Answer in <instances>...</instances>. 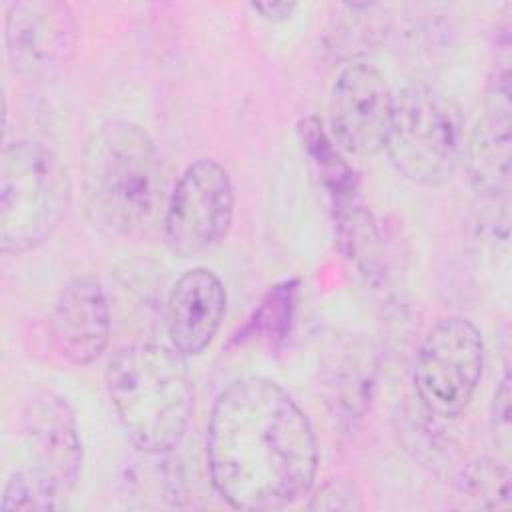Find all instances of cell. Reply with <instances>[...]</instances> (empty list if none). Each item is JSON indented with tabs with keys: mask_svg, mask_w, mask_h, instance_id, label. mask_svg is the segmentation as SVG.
Masks as SVG:
<instances>
[{
	"mask_svg": "<svg viewBox=\"0 0 512 512\" xmlns=\"http://www.w3.org/2000/svg\"><path fill=\"white\" fill-rule=\"evenodd\" d=\"M206 464L216 494L236 510H282L310 494L318 442L310 418L272 378L230 382L206 424Z\"/></svg>",
	"mask_w": 512,
	"mask_h": 512,
	"instance_id": "6da1fadb",
	"label": "cell"
},
{
	"mask_svg": "<svg viewBox=\"0 0 512 512\" xmlns=\"http://www.w3.org/2000/svg\"><path fill=\"white\" fill-rule=\"evenodd\" d=\"M80 172L86 210L108 234L140 238L166 206L158 148L132 120L100 124L84 144Z\"/></svg>",
	"mask_w": 512,
	"mask_h": 512,
	"instance_id": "7a4b0ae2",
	"label": "cell"
},
{
	"mask_svg": "<svg viewBox=\"0 0 512 512\" xmlns=\"http://www.w3.org/2000/svg\"><path fill=\"white\" fill-rule=\"evenodd\" d=\"M106 392L130 444L162 456L184 438L194 392L186 356L176 348L138 342L120 348L106 368Z\"/></svg>",
	"mask_w": 512,
	"mask_h": 512,
	"instance_id": "3957f363",
	"label": "cell"
},
{
	"mask_svg": "<svg viewBox=\"0 0 512 512\" xmlns=\"http://www.w3.org/2000/svg\"><path fill=\"white\" fill-rule=\"evenodd\" d=\"M70 206V178L58 154L38 140L8 142L0 162V250L26 254L44 244Z\"/></svg>",
	"mask_w": 512,
	"mask_h": 512,
	"instance_id": "277c9868",
	"label": "cell"
},
{
	"mask_svg": "<svg viewBox=\"0 0 512 512\" xmlns=\"http://www.w3.org/2000/svg\"><path fill=\"white\" fill-rule=\"evenodd\" d=\"M386 154L400 176L418 186L446 184L462 162L460 106L428 84H408L394 94Z\"/></svg>",
	"mask_w": 512,
	"mask_h": 512,
	"instance_id": "5b68a950",
	"label": "cell"
},
{
	"mask_svg": "<svg viewBox=\"0 0 512 512\" xmlns=\"http://www.w3.org/2000/svg\"><path fill=\"white\" fill-rule=\"evenodd\" d=\"M484 338L464 316H444L424 334L414 360V390L430 416H460L484 372Z\"/></svg>",
	"mask_w": 512,
	"mask_h": 512,
	"instance_id": "8992f818",
	"label": "cell"
},
{
	"mask_svg": "<svg viewBox=\"0 0 512 512\" xmlns=\"http://www.w3.org/2000/svg\"><path fill=\"white\" fill-rule=\"evenodd\" d=\"M234 184L214 158H196L174 184L164 212L166 246L180 258L200 256L218 246L234 218Z\"/></svg>",
	"mask_w": 512,
	"mask_h": 512,
	"instance_id": "52a82bcc",
	"label": "cell"
},
{
	"mask_svg": "<svg viewBox=\"0 0 512 512\" xmlns=\"http://www.w3.org/2000/svg\"><path fill=\"white\" fill-rule=\"evenodd\" d=\"M24 470L56 500L78 482L84 450L76 412L70 402L50 390L32 396L20 416Z\"/></svg>",
	"mask_w": 512,
	"mask_h": 512,
	"instance_id": "ba28073f",
	"label": "cell"
},
{
	"mask_svg": "<svg viewBox=\"0 0 512 512\" xmlns=\"http://www.w3.org/2000/svg\"><path fill=\"white\" fill-rule=\"evenodd\" d=\"M392 112L394 92L386 76L368 62H350L330 90V138L346 154L372 158L386 148Z\"/></svg>",
	"mask_w": 512,
	"mask_h": 512,
	"instance_id": "9c48e42d",
	"label": "cell"
},
{
	"mask_svg": "<svg viewBox=\"0 0 512 512\" xmlns=\"http://www.w3.org/2000/svg\"><path fill=\"white\" fill-rule=\"evenodd\" d=\"M6 54L14 72L38 78L54 72L74 52L76 20L58 0H24L6 6Z\"/></svg>",
	"mask_w": 512,
	"mask_h": 512,
	"instance_id": "30bf717a",
	"label": "cell"
},
{
	"mask_svg": "<svg viewBox=\"0 0 512 512\" xmlns=\"http://www.w3.org/2000/svg\"><path fill=\"white\" fill-rule=\"evenodd\" d=\"M50 338L62 360L88 366L110 342V304L102 282L92 274L70 278L50 312Z\"/></svg>",
	"mask_w": 512,
	"mask_h": 512,
	"instance_id": "8fae6325",
	"label": "cell"
},
{
	"mask_svg": "<svg viewBox=\"0 0 512 512\" xmlns=\"http://www.w3.org/2000/svg\"><path fill=\"white\" fill-rule=\"evenodd\" d=\"M510 70L502 62L488 82L484 112L464 142L462 160L468 182L484 198L496 202L510 188Z\"/></svg>",
	"mask_w": 512,
	"mask_h": 512,
	"instance_id": "7c38bea8",
	"label": "cell"
},
{
	"mask_svg": "<svg viewBox=\"0 0 512 512\" xmlns=\"http://www.w3.org/2000/svg\"><path fill=\"white\" fill-rule=\"evenodd\" d=\"M226 314V288L216 272L204 266L186 270L166 300L170 346L182 356H200L214 340Z\"/></svg>",
	"mask_w": 512,
	"mask_h": 512,
	"instance_id": "4fadbf2b",
	"label": "cell"
},
{
	"mask_svg": "<svg viewBox=\"0 0 512 512\" xmlns=\"http://www.w3.org/2000/svg\"><path fill=\"white\" fill-rule=\"evenodd\" d=\"M298 136L308 162L330 200L336 230H342L364 212L358 198V176L316 116L298 122Z\"/></svg>",
	"mask_w": 512,
	"mask_h": 512,
	"instance_id": "5bb4252c",
	"label": "cell"
},
{
	"mask_svg": "<svg viewBox=\"0 0 512 512\" xmlns=\"http://www.w3.org/2000/svg\"><path fill=\"white\" fill-rule=\"evenodd\" d=\"M512 476L506 462L476 458L460 468L450 486V506L458 510H500L510 504Z\"/></svg>",
	"mask_w": 512,
	"mask_h": 512,
	"instance_id": "9a60e30c",
	"label": "cell"
},
{
	"mask_svg": "<svg viewBox=\"0 0 512 512\" xmlns=\"http://www.w3.org/2000/svg\"><path fill=\"white\" fill-rule=\"evenodd\" d=\"M376 376V364L372 354L364 350L352 348L344 352L340 360L334 362L332 368V386L334 396L342 408L348 412H362L366 408V400L372 396Z\"/></svg>",
	"mask_w": 512,
	"mask_h": 512,
	"instance_id": "2e32d148",
	"label": "cell"
},
{
	"mask_svg": "<svg viewBox=\"0 0 512 512\" xmlns=\"http://www.w3.org/2000/svg\"><path fill=\"white\" fill-rule=\"evenodd\" d=\"M298 280H286L276 284L262 300L260 308L248 322L250 336H260L274 344L286 336L290 330L292 314L298 300Z\"/></svg>",
	"mask_w": 512,
	"mask_h": 512,
	"instance_id": "e0dca14e",
	"label": "cell"
},
{
	"mask_svg": "<svg viewBox=\"0 0 512 512\" xmlns=\"http://www.w3.org/2000/svg\"><path fill=\"white\" fill-rule=\"evenodd\" d=\"M58 506V500L20 468L4 482L0 510H54Z\"/></svg>",
	"mask_w": 512,
	"mask_h": 512,
	"instance_id": "ac0fdd59",
	"label": "cell"
},
{
	"mask_svg": "<svg viewBox=\"0 0 512 512\" xmlns=\"http://www.w3.org/2000/svg\"><path fill=\"white\" fill-rule=\"evenodd\" d=\"M310 510H362L364 502L354 484L346 480H326L310 490Z\"/></svg>",
	"mask_w": 512,
	"mask_h": 512,
	"instance_id": "d6986e66",
	"label": "cell"
},
{
	"mask_svg": "<svg viewBox=\"0 0 512 512\" xmlns=\"http://www.w3.org/2000/svg\"><path fill=\"white\" fill-rule=\"evenodd\" d=\"M490 434L498 448H510V376L506 374L490 402Z\"/></svg>",
	"mask_w": 512,
	"mask_h": 512,
	"instance_id": "ffe728a7",
	"label": "cell"
},
{
	"mask_svg": "<svg viewBox=\"0 0 512 512\" xmlns=\"http://www.w3.org/2000/svg\"><path fill=\"white\" fill-rule=\"evenodd\" d=\"M250 8L254 12H258L262 20L284 22L296 12L298 4L296 2H254V4H250Z\"/></svg>",
	"mask_w": 512,
	"mask_h": 512,
	"instance_id": "44dd1931",
	"label": "cell"
}]
</instances>
